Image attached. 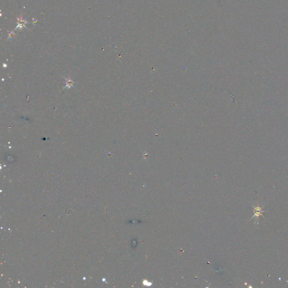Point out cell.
Returning <instances> with one entry per match:
<instances>
[{"label":"cell","mask_w":288,"mask_h":288,"mask_svg":"<svg viewBox=\"0 0 288 288\" xmlns=\"http://www.w3.org/2000/svg\"><path fill=\"white\" fill-rule=\"evenodd\" d=\"M253 209H254V215L252 217V218H254V217H256L257 220H258L259 216H262L264 217V216L262 215V213L264 212V211H262L263 207H259V205H258V206H257V207H253ZM252 218H251V219H252Z\"/></svg>","instance_id":"1"},{"label":"cell","mask_w":288,"mask_h":288,"mask_svg":"<svg viewBox=\"0 0 288 288\" xmlns=\"http://www.w3.org/2000/svg\"><path fill=\"white\" fill-rule=\"evenodd\" d=\"M65 79L67 80V85H66V86H65V87H68L69 88H70L71 87V86H73V84L74 82H73V81H72V80H70V79Z\"/></svg>","instance_id":"2"}]
</instances>
